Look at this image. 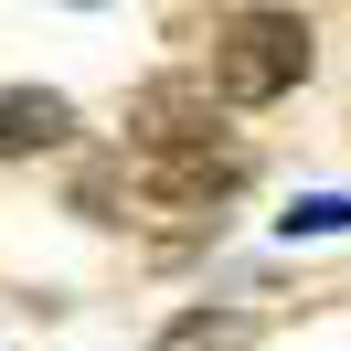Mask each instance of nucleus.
Returning <instances> with one entry per match:
<instances>
[{
  "mask_svg": "<svg viewBox=\"0 0 351 351\" xmlns=\"http://www.w3.org/2000/svg\"><path fill=\"white\" fill-rule=\"evenodd\" d=\"M245 192V149H138V171H86V213H107V223H171V234H192V223H213L223 202Z\"/></svg>",
  "mask_w": 351,
  "mask_h": 351,
  "instance_id": "f257e3e1",
  "label": "nucleus"
},
{
  "mask_svg": "<svg viewBox=\"0 0 351 351\" xmlns=\"http://www.w3.org/2000/svg\"><path fill=\"white\" fill-rule=\"evenodd\" d=\"M298 75H308V22L298 11H234V22H213L202 86H213L223 107H277Z\"/></svg>",
  "mask_w": 351,
  "mask_h": 351,
  "instance_id": "f03ea898",
  "label": "nucleus"
},
{
  "mask_svg": "<svg viewBox=\"0 0 351 351\" xmlns=\"http://www.w3.org/2000/svg\"><path fill=\"white\" fill-rule=\"evenodd\" d=\"M128 128L138 149H213V86H138Z\"/></svg>",
  "mask_w": 351,
  "mask_h": 351,
  "instance_id": "7ed1b4c3",
  "label": "nucleus"
},
{
  "mask_svg": "<svg viewBox=\"0 0 351 351\" xmlns=\"http://www.w3.org/2000/svg\"><path fill=\"white\" fill-rule=\"evenodd\" d=\"M75 138V107L53 86H11L0 96V160H32V149H64Z\"/></svg>",
  "mask_w": 351,
  "mask_h": 351,
  "instance_id": "20e7f679",
  "label": "nucleus"
},
{
  "mask_svg": "<svg viewBox=\"0 0 351 351\" xmlns=\"http://www.w3.org/2000/svg\"><path fill=\"white\" fill-rule=\"evenodd\" d=\"M149 351H256V319H245V308H192V319H171Z\"/></svg>",
  "mask_w": 351,
  "mask_h": 351,
  "instance_id": "39448f33",
  "label": "nucleus"
},
{
  "mask_svg": "<svg viewBox=\"0 0 351 351\" xmlns=\"http://www.w3.org/2000/svg\"><path fill=\"white\" fill-rule=\"evenodd\" d=\"M277 234H287V245H298V234H351V192H298V202L277 213Z\"/></svg>",
  "mask_w": 351,
  "mask_h": 351,
  "instance_id": "423d86ee",
  "label": "nucleus"
},
{
  "mask_svg": "<svg viewBox=\"0 0 351 351\" xmlns=\"http://www.w3.org/2000/svg\"><path fill=\"white\" fill-rule=\"evenodd\" d=\"M75 11H107V0H75Z\"/></svg>",
  "mask_w": 351,
  "mask_h": 351,
  "instance_id": "0eeeda50",
  "label": "nucleus"
}]
</instances>
